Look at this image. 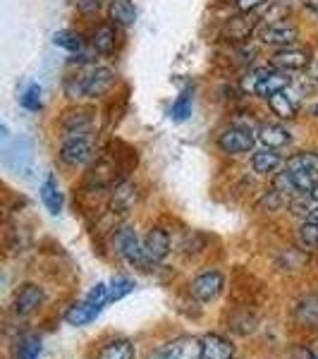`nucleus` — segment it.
Masks as SVG:
<instances>
[{
    "label": "nucleus",
    "instance_id": "4be33fe9",
    "mask_svg": "<svg viewBox=\"0 0 318 359\" xmlns=\"http://www.w3.org/2000/svg\"><path fill=\"white\" fill-rule=\"evenodd\" d=\"M115 43H118V32H115L113 25H101L91 36V46L103 55H111L115 50Z\"/></svg>",
    "mask_w": 318,
    "mask_h": 359
},
{
    "label": "nucleus",
    "instance_id": "aec40b11",
    "mask_svg": "<svg viewBox=\"0 0 318 359\" xmlns=\"http://www.w3.org/2000/svg\"><path fill=\"white\" fill-rule=\"evenodd\" d=\"M134 357H137L134 343L127 338H115L108 345H103L101 352H98V359H134Z\"/></svg>",
    "mask_w": 318,
    "mask_h": 359
},
{
    "label": "nucleus",
    "instance_id": "c756f323",
    "mask_svg": "<svg viewBox=\"0 0 318 359\" xmlns=\"http://www.w3.org/2000/svg\"><path fill=\"white\" fill-rule=\"evenodd\" d=\"M39 355H41V338H36V335H29V338L22 340L17 359H39Z\"/></svg>",
    "mask_w": 318,
    "mask_h": 359
},
{
    "label": "nucleus",
    "instance_id": "7ed1b4c3",
    "mask_svg": "<svg viewBox=\"0 0 318 359\" xmlns=\"http://www.w3.org/2000/svg\"><path fill=\"white\" fill-rule=\"evenodd\" d=\"M96 156V142L91 135H79V137H62L60 144V158L62 163L77 168L86 165Z\"/></svg>",
    "mask_w": 318,
    "mask_h": 359
},
{
    "label": "nucleus",
    "instance_id": "7c9ffc66",
    "mask_svg": "<svg viewBox=\"0 0 318 359\" xmlns=\"http://www.w3.org/2000/svg\"><path fill=\"white\" fill-rule=\"evenodd\" d=\"M134 192H137V189L132 187L130 182H127V184H120V187L115 189V206L123 208V211H125V208H130L132 204H134V196H137Z\"/></svg>",
    "mask_w": 318,
    "mask_h": 359
},
{
    "label": "nucleus",
    "instance_id": "72a5a7b5",
    "mask_svg": "<svg viewBox=\"0 0 318 359\" xmlns=\"http://www.w3.org/2000/svg\"><path fill=\"white\" fill-rule=\"evenodd\" d=\"M98 8H101V0H77V10L79 13H98Z\"/></svg>",
    "mask_w": 318,
    "mask_h": 359
},
{
    "label": "nucleus",
    "instance_id": "c85d7f7f",
    "mask_svg": "<svg viewBox=\"0 0 318 359\" xmlns=\"http://www.w3.org/2000/svg\"><path fill=\"white\" fill-rule=\"evenodd\" d=\"M299 242L309 249H318V221H304L299 225Z\"/></svg>",
    "mask_w": 318,
    "mask_h": 359
},
{
    "label": "nucleus",
    "instance_id": "423d86ee",
    "mask_svg": "<svg viewBox=\"0 0 318 359\" xmlns=\"http://www.w3.org/2000/svg\"><path fill=\"white\" fill-rule=\"evenodd\" d=\"M254 137L251 130H244V127H228L218 135V149L223 154H230V156H240V154H249L254 149Z\"/></svg>",
    "mask_w": 318,
    "mask_h": 359
},
{
    "label": "nucleus",
    "instance_id": "dca6fc26",
    "mask_svg": "<svg viewBox=\"0 0 318 359\" xmlns=\"http://www.w3.org/2000/svg\"><path fill=\"white\" fill-rule=\"evenodd\" d=\"M258 139L265 144V149H282L292 142V135L282 125L265 123L258 127Z\"/></svg>",
    "mask_w": 318,
    "mask_h": 359
},
{
    "label": "nucleus",
    "instance_id": "1a4fd4ad",
    "mask_svg": "<svg viewBox=\"0 0 318 359\" xmlns=\"http://www.w3.org/2000/svg\"><path fill=\"white\" fill-rule=\"evenodd\" d=\"M258 27V17L254 13H240L235 17H230L223 27V39L230 43H244L249 41V36L254 34V29Z\"/></svg>",
    "mask_w": 318,
    "mask_h": 359
},
{
    "label": "nucleus",
    "instance_id": "20e7f679",
    "mask_svg": "<svg viewBox=\"0 0 318 359\" xmlns=\"http://www.w3.org/2000/svg\"><path fill=\"white\" fill-rule=\"evenodd\" d=\"M115 247H118V254L130 266L144 269L146 264H151L146 257V252H144V242H139V235L134 233V228H130V225H125V228L118 230V235H115Z\"/></svg>",
    "mask_w": 318,
    "mask_h": 359
},
{
    "label": "nucleus",
    "instance_id": "2f4dec72",
    "mask_svg": "<svg viewBox=\"0 0 318 359\" xmlns=\"http://www.w3.org/2000/svg\"><path fill=\"white\" fill-rule=\"evenodd\" d=\"M22 106L27 111H41V86L39 84H32L29 89L22 94Z\"/></svg>",
    "mask_w": 318,
    "mask_h": 359
},
{
    "label": "nucleus",
    "instance_id": "393cba45",
    "mask_svg": "<svg viewBox=\"0 0 318 359\" xmlns=\"http://www.w3.org/2000/svg\"><path fill=\"white\" fill-rule=\"evenodd\" d=\"M192 89H184L180 96L175 98V103H172L170 108V120H175V123H184V120L192 115Z\"/></svg>",
    "mask_w": 318,
    "mask_h": 359
},
{
    "label": "nucleus",
    "instance_id": "412c9836",
    "mask_svg": "<svg viewBox=\"0 0 318 359\" xmlns=\"http://www.w3.org/2000/svg\"><path fill=\"white\" fill-rule=\"evenodd\" d=\"M41 201H43V206L53 213V216H57V213L62 211V194H60V187H57V180L53 175H48L43 180Z\"/></svg>",
    "mask_w": 318,
    "mask_h": 359
},
{
    "label": "nucleus",
    "instance_id": "9d476101",
    "mask_svg": "<svg viewBox=\"0 0 318 359\" xmlns=\"http://www.w3.org/2000/svg\"><path fill=\"white\" fill-rule=\"evenodd\" d=\"M115 72L111 67H94L82 77V91L86 98H98L113 89Z\"/></svg>",
    "mask_w": 318,
    "mask_h": 359
},
{
    "label": "nucleus",
    "instance_id": "6e6552de",
    "mask_svg": "<svg viewBox=\"0 0 318 359\" xmlns=\"http://www.w3.org/2000/svg\"><path fill=\"white\" fill-rule=\"evenodd\" d=\"M148 359H201V338L182 335V338H175L172 343L163 345Z\"/></svg>",
    "mask_w": 318,
    "mask_h": 359
},
{
    "label": "nucleus",
    "instance_id": "a878e982",
    "mask_svg": "<svg viewBox=\"0 0 318 359\" xmlns=\"http://www.w3.org/2000/svg\"><path fill=\"white\" fill-rule=\"evenodd\" d=\"M273 189H275V192H280L282 196H287V199H292V196H297V194H299L297 182H294L292 172L287 170V168H285L282 172H275V177H273Z\"/></svg>",
    "mask_w": 318,
    "mask_h": 359
},
{
    "label": "nucleus",
    "instance_id": "f704fd0d",
    "mask_svg": "<svg viewBox=\"0 0 318 359\" xmlns=\"http://www.w3.org/2000/svg\"><path fill=\"white\" fill-rule=\"evenodd\" d=\"M309 74H311V79L318 84V60H314L311 62V67H309Z\"/></svg>",
    "mask_w": 318,
    "mask_h": 359
},
{
    "label": "nucleus",
    "instance_id": "f8f14e48",
    "mask_svg": "<svg viewBox=\"0 0 318 359\" xmlns=\"http://www.w3.org/2000/svg\"><path fill=\"white\" fill-rule=\"evenodd\" d=\"M311 50L309 48H297V46H287L273 53V65L280 69H306L311 67Z\"/></svg>",
    "mask_w": 318,
    "mask_h": 359
},
{
    "label": "nucleus",
    "instance_id": "b1692460",
    "mask_svg": "<svg viewBox=\"0 0 318 359\" xmlns=\"http://www.w3.org/2000/svg\"><path fill=\"white\" fill-rule=\"evenodd\" d=\"M134 287H137V283L132 280V278L115 276L113 280H111V285H108V299H111V304L113 302H120L123 297H127V294L134 292Z\"/></svg>",
    "mask_w": 318,
    "mask_h": 359
},
{
    "label": "nucleus",
    "instance_id": "f3484780",
    "mask_svg": "<svg viewBox=\"0 0 318 359\" xmlns=\"http://www.w3.org/2000/svg\"><path fill=\"white\" fill-rule=\"evenodd\" d=\"M268 108L273 111V115H277L280 120H292L297 118V111H299V103L285 91H277L268 98Z\"/></svg>",
    "mask_w": 318,
    "mask_h": 359
},
{
    "label": "nucleus",
    "instance_id": "bb28decb",
    "mask_svg": "<svg viewBox=\"0 0 318 359\" xmlns=\"http://www.w3.org/2000/svg\"><path fill=\"white\" fill-rule=\"evenodd\" d=\"M297 318L302 323H318V294H306L297 304Z\"/></svg>",
    "mask_w": 318,
    "mask_h": 359
},
{
    "label": "nucleus",
    "instance_id": "ddd939ff",
    "mask_svg": "<svg viewBox=\"0 0 318 359\" xmlns=\"http://www.w3.org/2000/svg\"><path fill=\"white\" fill-rule=\"evenodd\" d=\"M144 252L151 264H160L170 254V235L163 228H151L144 240Z\"/></svg>",
    "mask_w": 318,
    "mask_h": 359
},
{
    "label": "nucleus",
    "instance_id": "6ab92c4d",
    "mask_svg": "<svg viewBox=\"0 0 318 359\" xmlns=\"http://www.w3.org/2000/svg\"><path fill=\"white\" fill-rule=\"evenodd\" d=\"M108 13H111L113 25L120 27H132L137 22V8L132 0H111L108 5Z\"/></svg>",
    "mask_w": 318,
    "mask_h": 359
},
{
    "label": "nucleus",
    "instance_id": "4468645a",
    "mask_svg": "<svg viewBox=\"0 0 318 359\" xmlns=\"http://www.w3.org/2000/svg\"><path fill=\"white\" fill-rule=\"evenodd\" d=\"M235 345L218 333H206L201 338V359H233Z\"/></svg>",
    "mask_w": 318,
    "mask_h": 359
},
{
    "label": "nucleus",
    "instance_id": "473e14b6",
    "mask_svg": "<svg viewBox=\"0 0 318 359\" xmlns=\"http://www.w3.org/2000/svg\"><path fill=\"white\" fill-rule=\"evenodd\" d=\"M237 3V10L240 13H256L258 8H263L268 0H235Z\"/></svg>",
    "mask_w": 318,
    "mask_h": 359
},
{
    "label": "nucleus",
    "instance_id": "9b49d317",
    "mask_svg": "<svg viewBox=\"0 0 318 359\" xmlns=\"http://www.w3.org/2000/svg\"><path fill=\"white\" fill-rule=\"evenodd\" d=\"M46 299V292L43 287H39L36 283H25V285L20 287V290L15 292V314L17 316H29L34 314V311L39 309V306L43 304Z\"/></svg>",
    "mask_w": 318,
    "mask_h": 359
},
{
    "label": "nucleus",
    "instance_id": "e433bc0d",
    "mask_svg": "<svg viewBox=\"0 0 318 359\" xmlns=\"http://www.w3.org/2000/svg\"><path fill=\"white\" fill-rule=\"evenodd\" d=\"M311 115H314V118L318 120V103H316V106H314V108H311Z\"/></svg>",
    "mask_w": 318,
    "mask_h": 359
},
{
    "label": "nucleus",
    "instance_id": "c9c22d12",
    "mask_svg": "<svg viewBox=\"0 0 318 359\" xmlns=\"http://www.w3.org/2000/svg\"><path fill=\"white\" fill-rule=\"evenodd\" d=\"M309 194H311V199H314V201H318V184H316V187H314V189H311V192H309Z\"/></svg>",
    "mask_w": 318,
    "mask_h": 359
},
{
    "label": "nucleus",
    "instance_id": "f257e3e1",
    "mask_svg": "<svg viewBox=\"0 0 318 359\" xmlns=\"http://www.w3.org/2000/svg\"><path fill=\"white\" fill-rule=\"evenodd\" d=\"M106 304H111V299H108V285L106 283H98V285L91 287L82 302L72 304L65 311V321L69 326H77V328L86 326V323L96 321V316L106 309Z\"/></svg>",
    "mask_w": 318,
    "mask_h": 359
},
{
    "label": "nucleus",
    "instance_id": "2eb2a0df",
    "mask_svg": "<svg viewBox=\"0 0 318 359\" xmlns=\"http://www.w3.org/2000/svg\"><path fill=\"white\" fill-rule=\"evenodd\" d=\"M91 125H94V118H91L89 111H82V108H77V111H67L62 115V132L65 135L62 137H79V135H91Z\"/></svg>",
    "mask_w": 318,
    "mask_h": 359
},
{
    "label": "nucleus",
    "instance_id": "a211bd4d",
    "mask_svg": "<svg viewBox=\"0 0 318 359\" xmlns=\"http://www.w3.org/2000/svg\"><path fill=\"white\" fill-rule=\"evenodd\" d=\"M280 165H282V158L275 149H261V151H256L251 156V168L256 175H270V172H275Z\"/></svg>",
    "mask_w": 318,
    "mask_h": 359
},
{
    "label": "nucleus",
    "instance_id": "39448f33",
    "mask_svg": "<svg viewBox=\"0 0 318 359\" xmlns=\"http://www.w3.org/2000/svg\"><path fill=\"white\" fill-rule=\"evenodd\" d=\"M223 287H225V276L218 269H208L194 278L192 285H189V292H192V297L196 302L206 304V302H213V299L221 297Z\"/></svg>",
    "mask_w": 318,
    "mask_h": 359
},
{
    "label": "nucleus",
    "instance_id": "0eeeda50",
    "mask_svg": "<svg viewBox=\"0 0 318 359\" xmlns=\"http://www.w3.org/2000/svg\"><path fill=\"white\" fill-rule=\"evenodd\" d=\"M261 43L265 46H277V48H287L299 39V29L294 22L290 20H277V22H268L261 29Z\"/></svg>",
    "mask_w": 318,
    "mask_h": 359
},
{
    "label": "nucleus",
    "instance_id": "5701e85b",
    "mask_svg": "<svg viewBox=\"0 0 318 359\" xmlns=\"http://www.w3.org/2000/svg\"><path fill=\"white\" fill-rule=\"evenodd\" d=\"M53 43L57 46V48L67 50V53H82V50L86 48V41L82 39V34L79 32H72V29H60V32L53 34Z\"/></svg>",
    "mask_w": 318,
    "mask_h": 359
},
{
    "label": "nucleus",
    "instance_id": "f03ea898",
    "mask_svg": "<svg viewBox=\"0 0 318 359\" xmlns=\"http://www.w3.org/2000/svg\"><path fill=\"white\" fill-rule=\"evenodd\" d=\"M244 86L249 91H254L256 96H261L268 101L270 96L277 94V91H285L290 86V77L287 72H277V69H270V67H261V69H254L249 77L244 79Z\"/></svg>",
    "mask_w": 318,
    "mask_h": 359
},
{
    "label": "nucleus",
    "instance_id": "cd10ccee",
    "mask_svg": "<svg viewBox=\"0 0 318 359\" xmlns=\"http://www.w3.org/2000/svg\"><path fill=\"white\" fill-rule=\"evenodd\" d=\"M285 168L287 170H318V154H311V151L294 154L287 158Z\"/></svg>",
    "mask_w": 318,
    "mask_h": 359
}]
</instances>
